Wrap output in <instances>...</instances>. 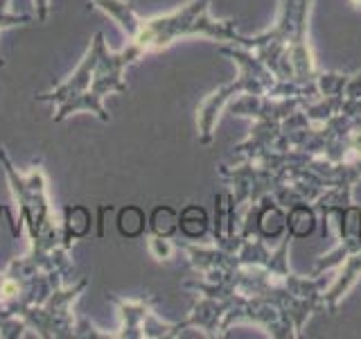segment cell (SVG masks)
Returning a JSON list of instances; mask_svg holds the SVG:
<instances>
[{"label":"cell","instance_id":"2","mask_svg":"<svg viewBox=\"0 0 361 339\" xmlns=\"http://www.w3.org/2000/svg\"><path fill=\"white\" fill-rule=\"evenodd\" d=\"M355 3H361V0H355Z\"/></svg>","mask_w":361,"mask_h":339},{"label":"cell","instance_id":"1","mask_svg":"<svg viewBox=\"0 0 361 339\" xmlns=\"http://www.w3.org/2000/svg\"><path fill=\"white\" fill-rule=\"evenodd\" d=\"M206 226H208L206 210L199 206H190V208H185L183 215H180V229H183L185 235H190V237L203 235L206 233Z\"/></svg>","mask_w":361,"mask_h":339}]
</instances>
